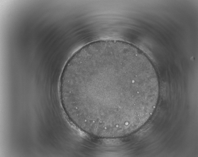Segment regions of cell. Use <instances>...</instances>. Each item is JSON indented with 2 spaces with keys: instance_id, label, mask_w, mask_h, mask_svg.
I'll return each mask as SVG.
<instances>
[{
  "instance_id": "6da1fadb",
  "label": "cell",
  "mask_w": 198,
  "mask_h": 157,
  "mask_svg": "<svg viewBox=\"0 0 198 157\" xmlns=\"http://www.w3.org/2000/svg\"><path fill=\"white\" fill-rule=\"evenodd\" d=\"M155 67L144 53L127 43L109 41L79 51L65 64L60 99L71 121L86 133L119 138L151 117L159 94Z\"/></svg>"
}]
</instances>
